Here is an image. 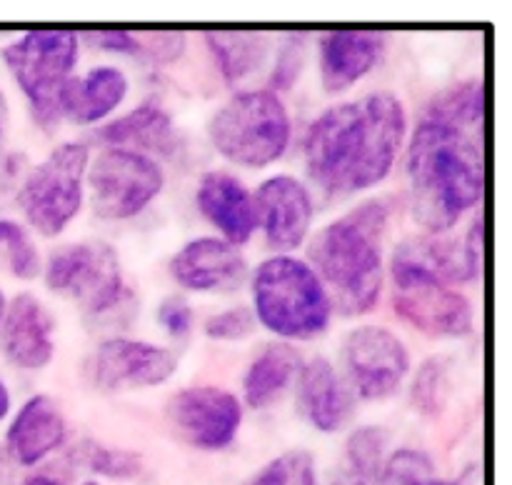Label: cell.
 <instances>
[{"mask_svg":"<svg viewBox=\"0 0 512 485\" xmlns=\"http://www.w3.org/2000/svg\"><path fill=\"white\" fill-rule=\"evenodd\" d=\"M483 83L465 80L435 95L408 148L415 218L443 235L483 200Z\"/></svg>","mask_w":512,"mask_h":485,"instance_id":"obj_1","label":"cell"},{"mask_svg":"<svg viewBox=\"0 0 512 485\" xmlns=\"http://www.w3.org/2000/svg\"><path fill=\"white\" fill-rule=\"evenodd\" d=\"M405 130V105L388 90L333 105L305 135L310 180L330 198L375 188L393 170Z\"/></svg>","mask_w":512,"mask_h":485,"instance_id":"obj_2","label":"cell"},{"mask_svg":"<svg viewBox=\"0 0 512 485\" xmlns=\"http://www.w3.org/2000/svg\"><path fill=\"white\" fill-rule=\"evenodd\" d=\"M388 218V200H365L310 240L308 265L328 290L333 308L343 315H363L378 305Z\"/></svg>","mask_w":512,"mask_h":485,"instance_id":"obj_3","label":"cell"},{"mask_svg":"<svg viewBox=\"0 0 512 485\" xmlns=\"http://www.w3.org/2000/svg\"><path fill=\"white\" fill-rule=\"evenodd\" d=\"M255 315L270 333L288 340H310L325 333L333 303L305 260L273 255L253 275Z\"/></svg>","mask_w":512,"mask_h":485,"instance_id":"obj_4","label":"cell"},{"mask_svg":"<svg viewBox=\"0 0 512 485\" xmlns=\"http://www.w3.org/2000/svg\"><path fill=\"white\" fill-rule=\"evenodd\" d=\"M210 143L225 160L265 168L290 143V115L273 90H243L225 100L210 120Z\"/></svg>","mask_w":512,"mask_h":485,"instance_id":"obj_5","label":"cell"},{"mask_svg":"<svg viewBox=\"0 0 512 485\" xmlns=\"http://www.w3.org/2000/svg\"><path fill=\"white\" fill-rule=\"evenodd\" d=\"M78 48L80 35L75 30H30L0 50L43 128L58 125L60 90L78 63Z\"/></svg>","mask_w":512,"mask_h":485,"instance_id":"obj_6","label":"cell"},{"mask_svg":"<svg viewBox=\"0 0 512 485\" xmlns=\"http://www.w3.org/2000/svg\"><path fill=\"white\" fill-rule=\"evenodd\" d=\"M88 163V145L63 143L25 173L18 188V205L40 235L50 238L63 233L80 213Z\"/></svg>","mask_w":512,"mask_h":485,"instance_id":"obj_7","label":"cell"},{"mask_svg":"<svg viewBox=\"0 0 512 485\" xmlns=\"http://www.w3.org/2000/svg\"><path fill=\"white\" fill-rule=\"evenodd\" d=\"M45 285L53 293L78 300L90 318L120 310L130 300L118 253L100 240L70 243L55 250L45 263Z\"/></svg>","mask_w":512,"mask_h":485,"instance_id":"obj_8","label":"cell"},{"mask_svg":"<svg viewBox=\"0 0 512 485\" xmlns=\"http://www.w3.org/2000/svg\"><path fill=\"white\" fill-rule=\"evenodd\" d=\"M93 210L105 220H128L148 208L165 183L155 158L125 148H105L88 173Z\"/></svg>","mask_w":512,"mask_h":485,"instance_id":"obj_9","label":"cell"},{"mask_svg":"<svg viewBox=\"0 0 512 485\" xmlns=\"http://www.w3.org/2000/svg\"><path fill=\"white\" fill-rule=\"evenodd\" d=\"M345 383L358 398L385 400L398 393L410 373L403 340L383 325H360L343 340Z\"/></svg>","mask_w":512,"mask_h":485,"instance_id":"obj_10","label":"cell"},{"mask_svg":"<svg viewBox=\"0 0 512 485\" xmlns=\"http://www.w3.org/2000/svg\"><path fill=\"white\" fill-rule=\"evenodd\" d=\"M168 420L193 448L223 450L238 435L243 405L230 390L215 385L183 388L168 400Z\"/></svg>","mask_w":512,"mask_h":485,"instance_id":"obj_11","label":"cell"},{"mask_svg":"<svg viewBox=\"0 0 512 485\" xmlns=\"http://www.w3.org/2000/svg\"><path fill=\"white\" fill-rule=\"evenodd\" d=\"M178 358L173 350L145 340L108 338L93 355V380L103 390L153 388L173 378Z\"/></svg>","mask_w":512,"mask_h":485,"instance_id":"obj_12","label":"cell"},{"mask_svg":"<svg viewBox=\"0 0 512 485\" xmlns=\"http://www.w3.org/2000/svg\"><path fill=\"white\" fill-rule=\"evenodd\" d=\"M398 290L450 288L468 280L463 263V248L455 240L438 233L410 235L395 248L390 260Z\"/></svg>","mask_w":512,"mask_h":485,"instance_id":"obj_13","label":"cell"},{"mask_svg":"<svg viewBox=\"0 0 512 485\" xmlns=\"http://www.w3.org/2000/svg\"><path fill=\"white\" fill-rule=\"evenodd\" d=\"M255 220L265 240L278 250H295L305 243L313 223L310 190L293 175H273L255 190Z\"/></svg>","mask_w":512,"mask_h":485,"instance_id":"obj_14","label":"cell"},{"mask_svg":"<svg viewBox=\"0 0 512 485\" xmlns=\"http://www.w3.org/2000/svg\"><path fill=\"white\" fill-rule=\"evenodd\" d=\"M170 275L188 290L230 293V290H238L248 278V263H245V255L228 240L203 235L185 243L175 253V258L170 260Z\"/></svg>","mask_w":512,"mask_h":485,"instance_id":"obj_15","label":"cell"},{"mask_svg":"<svg viewBox=\"0 0 512 485\" xmlns=\"http://www.w3.org/2000/svg\"><path fill=\"white\" fill-rule=\"evenodd\" d=\"M53 318L33 293H18L0 323V350L20 370H40L53 360Z\"/></svg>","mask_w":512,"mask_h":485,"instance_id":"obj_16","label":"cell"},{"mask_svg":"<svg viewBox=\"0 0 512 485\" xmlns=\"http://www.w3.org/2000/svg\"><path fill=\"white\" fill-rule=\"evenodd\" d=\"M388 45L383 30H330L320 38V80L325 93H343L375 68Z\"/></svg>","mask_w":512,"mask_h":485,"instance_id":"obj_17","label":"cell"},{"mask_svg":"<svg viewBox=\"0 0 512 485\" xmlns=\"http://www.w3.org/2000/svg\"><path fill=\"white\" fill-rule=\"evenodd\" d=\"M355 395L328 358L315 355L298 370V410L315 430L335 433L353 413Z\"/></svg>","mask_w":512,"mask_h":485,"instance_id":"obj_18","label":"cell"},{"mask_svg":"<svg viewBox=\"0 0 512 485\" xmlns=\"http://www.w3.org/2000/svg\"><path fill=\"white\" fill-rule=\"evenodd\" d=\"M65 435H68V428H65L63 410L50 395L38 393L25 400L23 408L15 413L5 433L3 448L10 463L33 468L63 445Z\"/></svg>","mask_w":512,"mask_h":485,"instance_id":"obj_19","label":"cell"},{"mask_svg":"<svg viewBox=\"0 0 512 485\" xmlns=\"http://www.w3.org/2000/svg\"><path fill=\"white\" fill-rule=\"evenodd\" d=\"M395 310L428 338H465L473 330V303L453 288L400 290Z\"/></svg>","mask_w":512,"mask_h":485,"instance_id":"obj_20","label":"cell"},{"mask_svg":"<svg viewBox=\"0 0 512 485\" xmlns=\"http://www.w3.org/2000/svg\"><path fill=\"white\" fill-rule=\"evenodd\" d=\"M198 208L208 223H213L225 235L230 245H245L253 238L258 220L250 190L240 178L225 170H210L198 185Z\"/></svg>","mask_w":512,"mask_h":485,"instance_id":"obj_21","label":"cell"},{"mask_svg":"<svg viewBox=\"0 0 512 485\" xmlns=\"http://www.w3.org/2000/svg\"><path fill=\"white\" fill-rule=\"evenodd\" d=\"M128 93V78L120 68L100 65L83 78H70L60 90V118H68L78 125H90L113 113Z\"/></svg>","mask_w":512,"mask_h":485,"instance_id":"obj_22","label":"cell"},{"mask_svg":"<svg viewBox=\"0 0 512 485\" xmlns=\"http://www.w3.org/2000/svg\"><path fill=\"white\" fill-rule=\"evenodd\" d=\"M98 140L108 143V148L135 150L153 158V153L170 155L178 143L173 118L158 103H143L140 108L110 120L98 130Z\"/></svg>","mask_w":512,"mask_h":485,"instance_id":"obj_23","label":"cell"},{"mask_svg":"<svg viewBox=\"0 0 512 485\" xmlns=\"http://www.w3.org/2000/svg\"><path fill=\"white\" fill-rule=\"evenodd\" d=\"M300 353L288 343H273L258 353V358L248 365L243 378L245 403L255 410L273 405L280 395L288 390L293 378L298 375Z\"/></svg>","mask_w":512,"mask_h":485,"instance_id":"obj_24","label":"cell"},{"mask_svg":"<svg viewBox=\"0 0 512 485\" xmlns=\"http://www.w3.org/2000/svg\"><path fill=\"white\" fill-rule=\"evenodd\" d=\"M205 43L233 85L258 73L270 53V35L260 30H208Z\"/></svg>","mask_w":512,"mask_h":485,"instance_id":"obj_25","label":"cell"},{"mask_svg":"<svg viewBox=\"0 0 512 485\" xmlns=\"http://www.w3.org/2000/svg\"><path fill=\"white\" fill-rule=\"evenodd\" d=\"M385 443L388 435L380 425H363L353 430L345 440L343 460L330 485H383L380 475L385 463Z\"/></svg>","mask_w":512,"mask_h":485,"instance_id":"obj_26","label":"cell"},{"mask_svg":"<svg viewBox=\"0 0 512 485\" xmlns=\"http://www.w3.org/2000/svg\"><path fill=\"white\" fill-rule=\"evenodd\" d=\"M450 358L448 355H433V358L423 360L415 378L410 383V403L415 405L420 415L425 418H435L445 410L450 400Z\"/></svg>","mask_w":512,"mask_h":485,"instance_id":"obj_27","label":"cell"},{"mask_svg":"<svg viewBox=\"0 0 512 485\" xmlns=\"http://www.w3.org/2000/svg\"><path fill=\"white\" fill-rule=\"evenodd\" d=\"M0 265L15 278L30 280L40 273V255L25 228L15 220H0Z\"/></svg>","mask_w":512,"mask_h":485,"instance_id":"obj_28","label":"cell"},{"mask_svg":"<svg viewBox=\"0 0 512 485\" xmlns=\"http://www.w3.org/2000/svg\"><path fill=\"white\" fill-rule=\"evenodd\" d=\"M245 485H318V468L308 450H285L265 463Z\"/></svg>","mask_w":512,"mask_h":485,"instance_id":"obj_29","label":"cell"},{"mask_svg":"<svg viewBox=\"0 0 512 485\" xmlns=\"http://www.w3.org/2000/svg\"><path fill=\"white\" fill-rule=\"evenodd\" d=\"M80 458H83V463L93 473L103 475V478L130 480L143 473V458H140V453L123 448H108V445L95 443V440H85L80 445Z\"/></svg>","mask_w":512,"mask_h":485,"instance_id":"obj_30","label":"cell"},{"mask_svg":"<svg viewBox=\"0 0 512 485\" xmlns=\"http://www.w3.org/2000/svg\"><path fill=\"white\" fill-rule=\"evenodd\" d=\"M435 463L425 450L415 448H400L395 450L390 458H385L383 475L380 483L383 485H420L423 480L433 478Z\"/></svg>","mask_w":512,"mask_h":485,"instance_id":"obj_31","label":"cell"},{"mask_svg":"<svg viewBox=\"0 0 512 485\" xmlns=\"http://www.w3.org/2000/svg\"><path fill=\"white\" fill-rule=\"evenodd\" d=\"M255 330V313L245 305L228 308L223 313H215L205 320V335L213 340H245Z\"/></svg>","mask_w":512,"mask_h":485,"instance_id":"obj_32","label":"cell"},{"mask_svg":"<svg viewBox=\"0 0 512 485\" xmlns=\"http://www.w3.org/2000/svg\"><path fill=\"white\" fill-rule=\"evenodd\" d=\"M305 60V35H288L280 45L278 60H275L273 75H270V85L273 93L278 90H288L290 85L298 80L300 70H303Z\"/></svg>","mask_w":512,"mask_h":485,"instance_id":"obj_33","label":"cell"},{"mask_svg":"<svg viewBox=\"0 0 512 485\" xmlns=\"http://www.w3.org/2000/svg\"><path fill=\"white\" fill-rule=\"evenodd\" d=\"M140 43V55H148L155 63H170L178 58L185 48L183 33H170V30H160V33H135Z\"/></svg>","mask_w":512,"mask_h":485,"instance_id":"obj_34","label":"cell"},{"mask_svg":"<svg viewBox=\"0 0 512 485\" xmlns=\"http://www.w3.org/2000/svg\"><path fill=\"white\" fill-rule=\"evenodd\" d=\"M158 320L173 338H183L193 328V308L185 295H168L158 308Z\"/></svg>","mask_w":512,"mask_h":485,"instance_id":"obj_35","label":"cell"},{"mask_svg":"<svg viewBox=\"0 0 512 485\" xmlns=\"http://www.w3.org/2000/svg\"><path fill=\"white\" fill-rule=\"evenodd\" d=\"M460 248H463V263H465V273H468V280L480 278V273H483V253H485L483 215H475V220L468 228V235H465V243L460 245Z\"/></svg>","mask_w":512,"mask_h":485,"instance_id":"obj_36","label":"cell"},{"mask_svg":"<svg viewBox=\"0 0 512 485\" xmlns=\"http://www.w3.org/2000/svg\"><path fill=\"white\" fill-rule=\"evenodd\" d=\"M83 38L90 45H95V48L113 50V53L140 55L138 35L130 33V30H90V33H83Z\"/></svg>","mask_w":512,"mask_h":485,"instance_id":"obj_37","label":"cell"},{"mask_svg":"<svg viewBox=\"0 0 512 485\" xmlns=\"http://www.w3.org/2000/svg\"><path fill=\"white\" fill-rule=\"evenodd\" d=\"M15 485H65V483L60 478H55V475L33 473V475H28V478L20 480V483H15Z\"/></svg>","mask_w":512,"mask_h":485,"instance_id":"obj_38","label":"cell"},{"mask_svg":"<svg viewBox=\"0 0 512 485\" xmlns=\"http://www.w3.org/2000/svg\"><path fill=\"white\" fill-rule=\"evenodd\" d=\"M8 413H10V390L8 385L3 383V378H0V423H3Z\"/></svg>","mask_w":512,"mask_h":485,"instance_id":"obj_39","label":"cell"},{"mask_svg":"<svg viewBox=\"0 0 512 485\" xmlns=\"http://www.w3.org/2000/svg\"><path fill=\"white\" fill-rule=\"evenodd\" d=\"M420 485H473V483H470V475H463V478L458 480H445V478H438V475H433V478L423 480Z\"/></svg>","mask_w":512,"mask_h":485,"instance_id":"obj_40","label":"cell"},{"mask_svg":"<svg viewBox=\"0 0 512 485\" xmlns=\"http://www.w3.org/2000/svg\"><path fill=\"white\" fill-rule=\"evenodd\" d=\"M10 458L8 453H5V448L0 445V485H8V478H10Z\"/></svg>","mask_w":512,"mask_h":485,"instance_id":"obj_41","label":"cell"},{"mask_svg":"<svg viewBox=\"0 0 512 485\" xmlns=\"http://www.w3.org/2000/svg\"><path fill=\"white\" fill-rule=\"evenodd\" d=\"M3 138H5V100L3 95H0V145H3Z\"/></svg>","mask_w":512,"mask_h":485,"instance_id":"obj_42","label":"cell"},{"mask_svg":"<svg viewBox=\"0 0 512 485\" xmlns=\"http://www.w3.org/2000/svg\"><path fill=\"white\" fill-rule=\"evenodd\" d=\"M5 308H8V300H5V293H3V288H0V323H3Z\"/></svg>","mask_w":512,"mask_h":485,"instance_id":"obj_43","label":"cell"},{"mask_svg":"<svg viewBox=\"0 0 512 485\" xmlns=\"http://www.w3.org/2000/svg\"><path fill=\"white\" fill-rule=\"evenodd\" d=\"M80 485H100L98 480H85V483H80Z\"/></svg>","mask_w":512,"mask_h":485,"instance_id":"obj_44","label":"cell"}]
</instances>
